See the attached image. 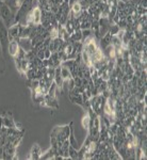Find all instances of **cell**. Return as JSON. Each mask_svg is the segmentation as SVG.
<instances>
[{
    "label": "cell",
    "instance_id": "cell-1",
    "mask_svg": "<svg viewBox=\"0 0 147 160\" xmlns=\"http://www.w3.org/2000/svg\"><path fill=\"white\" fill-rule=\"evenodd\" d=\"M0 19L3 22L7 28L15 24V14L4 2H0Z\"/></svg>",
    "mask_w": 147,
    "mask_h": 160
},
{
    "label": "cell",
    "instance_id": "cell-17",
    "mask_svg": "<svg viewBox=\"0 0 147 160\" xmlns=\"http://www.w3.org/2000/svg\"><path fill=\"white\" fill-rule=\"evenodd\" d=\"M81 35H82V41L81 42H83L86 38H90L91 35H93V32L91 29H84V30H81Z\"/></svg>",
    "mask_w": 147,
    "mask_h": 160
},
{
    "label": "cell",
    "instance_id": "cell-19",
    "mask_svg": "<svg viewBox=\"0 0 147 160\" xmlns=\"http://www.w3.org/2000/svg\"><path fill=\"white\" fill-rule=\"evenodd\" d=\"M44 55H45V59H49V58H50V56H51V51L47 48V49L44 50Z\"/></svg>",
    "mask_w": 147,
    "mask_h": 160
},
{
    "label": "cell",
    "instance_id": "cell-2",
    "mask_svg": "<svg viewBox=\"0 0 147 160\" xmlns=\"http://www.w3.org/2000/svg\"><path fill=\"white\" fill-rule=\"evenodd\" d=\"M9 32H7V28L3 24L1 19H0V44H1L2 51L7 52V46H9Z\"/></svg>",
    "mask_w": 147,
    "mask_h": 160
},
{
    "label": "cell",
    "instance_id": "cell-8",
    "mask_svg": "<svg viewBox=\"0 0 147 160\" xmlns=\"http://www.w3.org/2000/svg\"><path fill=\"white\" fill-rule=\"evenodd\" d=\"M41 155H42V149H41L40 145H38L37 143L33 144L32 148H31V151H30V157H29V158L32 159V160H34V159L37 160V159L41 158Z\"/></svg>",
    "mask_w": 147,
    "mask_h": 160
},
{
    "label": "cell",
    "instance_id": "cell-13",
    "mask_svg": "<svg viewBox=\"0 0 147 160\" xmlns=\"http://www.w3.org/2000/svg\"><path fill=\"white\" fill-rule=\"evenodd\" d=\"M56 152L52 148H50L48 149V151H46L45 153H42L40 159H44V160L53 159V158H55V156H56Z\"/></svg>",
    "mask_w": 147,
    "mask_h": 160
},
{
    "label": "cell",
    "instance_id": "cell-12",
    "mask_svg": "<svg viewBox=\"0 0 147 160\" xmlns=\"http://www.w3.org/2000/svg\"><path fill=\"white\" fill-rule=\"evenodd\" d=\"M60 68H61V76H62L63 81H67V80L73 78V76H71V71H69L66 66H64L61 64Z\"/></svg>",
    "mask_w": 147,
    "mask_h": 160
},
{
    "label": "cell",
    "instance_id": "cell-5",
    "mask_svg": "<svg viewBox=\"0 0 147 160\" xmlns=\"http://www.w3.org/2000/svg\"><path fill=\"white\" fill-rule=\"evenodd\" d=\"M19 29H20V25L19 24H14L11 26L10 28H7V32H9V41L15 40V38H19Z\"/></svg>",
    "mask_w": 147,
    "mask_h": 160
},
{
    "label": "cell",
    "instance_id": "cell-3",
    "mask_svg": "<svg viewBox=\"0 0 147 160\" xmlns=\"http://www.w3.org/2000/svg\"><path fill=\"white\" fill-rule=\"evenodd\" d=\"M17 41H18V45H19L20 49H22L24 51H26V52H30V51L33 49L32 40H31L30 38H18Z\"/></svg>",
    "mask_w": 147,
    "mask_h": 160
},
{
    "label": "cell",
    "instance_id": "cell-14",
    "mask_svg": "<svg viewBox=\"0 0 147 160\" xmlns=\"http://www.w3.org/2000/svg\"><path fill=\"white\" fill-rule=\"evenodd\" d=\"M111 40H112V35H111L109 32L105 33L104 37L100 38V46L102 47V49L107 47L108 45H110V44H111Z\"/></svg>",
    "mask_w": 147,
    "mask_h": 160
},
{
    "label": "cell",
    "instance_id": "cell-21",
    "mask_svg": "<svg viewBox=\"0 0 147 160\" xmlns=\"http://www.w3.org/2000/svg\"><path fill=\"white\" fill-rule=\"evenodd\" d=\"M6 1V0H0V2H4Z\"/></svg>",
    "mask_w": 147,
    "mask_h": 160
},
{
    "label": "cell",
    "instance_id": "cell-15",
    "mask_svg": "<svg viewBox=\"0 0 147 160\" xmlns=\"http://www.w3.org/2000/svg\"><path fill=\"white\" fill-rule=\"evenodd\" d=\"M3 126L7 128H14L15 127V121L13 120L12 117L9 114L7 115V117H3Z\"/></svg>",
    "mask_w": 147,
    "mask_h": 160
},
{
    "label": "cell",
    "instance_id": "cell-20",
    "mask_svg": "<svg viewBox=\"0 0 147 160\" xmlns=\"http://www.w3.org/2000/svg\"><path fill=\"white\" fill-rule=\"evenodd\" d=\"M2 156H3V146L0 145V159H2Z\"/></svg>",
    "mask_w": 147,
    "mask_h": 160
},
{
    "label": "cell",
    "instance_id": "cell-9",
    "mask_svg": "<svg viewBox=\"0 0 147 160\" xmlns=\"http://www.w3.org/2000/svg\"><path fill=\"white\" fill-rule=\"evenodd\" d=\"M45 104H46V107L59 108V104H58V100H56V97H51L47 94L45 95Z\"/></svg>",
    "mask_w": 147,
    "mask_h": 160
},
{
    "label": "cell",
    "instance_id": "cell-6",
    "mask_svg": "<svg viewBox=\"0 0 147 160\" xmlns=\"http://www.w3.org/2000/svg\"><path fill=\"white\" fill-rule=\"evenodd\" d=\"M22 2H24V0H6L4 3L11 9V11L14 13V14H16L17 11H18L20 9V7H22Z\"/></svg>",
    "mask_w": 147,
    "mask_h": 160
},
{
    "label": "cell",
    "instance_id": "cell-16",
    "mask_svg": "<svg viewBox=\"0 0 147 160\" xmlns=\"http://www.w3.org/2000/svg\"><path fill=\"white\" fill-rule=\"evenodd\" d=\"M68 157H69V159H79L78 151L71 145H69V148H68Z\"/></svg>",
    "mask_w": 147,
    "mask_h": 160
},
{
    "label": "cell",
    "instance_id": "cell-10",
    "mask_svg": "<svg viewBox=\"0 0 147 160\" xmlns=\"http://www.w3.org/2000/svg\"><path fill=\"white\" fill-rule=\"evenodd\" d=\"M68 142L69 145L73 146L74 148L78 149V141H77L76 137L74 135V129H73V123H71V132H69V137H68Z\"/></svg>",
    "mask_w": 147,
    "mask_h": 160
},
{
    "label": "cell",
    "instance_id": "cell-4",
    "mask_svg": "<svg viewBox=\"0 0 147 160\" xmlns=\"http://www.w3.org/2000/svg\"><path fill=\"white\" fill-rule=\"evenodd\" d=\"M19 49H20V47L18 45V41H17V38H15V40H13L9 43V46H7V53L11 57H13V58H15V57L17 56V53H18Z\"/></svg>",
    "mask_w": 147,
    "mask_h": 160
},
{
    "label": "cell",
    "instance_id": "cell-11",
    "mask_svg": "<svg viewBox=\"0 0 147 160\" xmlns=\"http://www.w3.org/2000/svg\"><path fill=\"white\" fill-rule=\"evenodd\" d=\"M82 41V35H81V30H75L71 34H69V40L68 42L75 43V42H81Z\"/></svg>",
    "mask_w": 147,
    "mask_h": 160
},
{
    "label": "cell",
    "instance_id": "cell-7",
    "mask_svg": "<svg viewBox=\"0 0 147 160\" xmlns=\"http://www.w3.org/2000/svg\"><path fill=\"white\" fill-rule=\"evenodd\" d=\"M53 78H55V68H49L46 69V72L44 73V76H43V79L46 81V83L50 87V84L53 82Z\"/></svg>",
    "mask_w": 147,
    "mask_h": 160
},
{
    "label": "cell",
    "instance_id": "cell-18",
    "mask_svg": "<svg viewBox=\"0 0 147 160\" xmlns=\"http://www.w3.org/2000/svg\"><path fill=\"white\" fill-rule=\"evenodd\" d=\"M0 68H4V64H3V51H2L1 44H0Z\"/></svg>",
    "mask_w": 147,
    "mask_h": 160
}]
</instances>
